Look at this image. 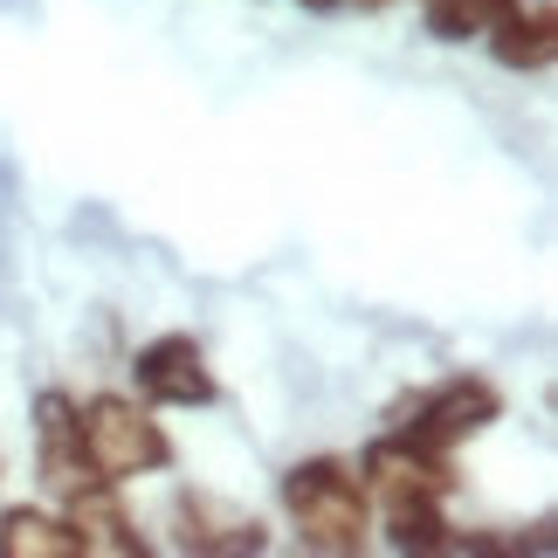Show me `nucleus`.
Here are the masks:
<instances>
[{
	"label": "nucleus",
	"instance_id": "3",
	"mask_svg": "<svg viewBox=\"0 0 558 558\" xmlns=\"http://www.w3.org/2000/svg\"><path fill=\"white\" fill-rule=\"evenodd\" d=\"M497 414H504V400H497V386H489V379H441L435 393H421L414 407H407L400 435L421 441V448H435V456H448L456 441L483 435Z\"/></svg>",
	"mask_w": 558,
	"mask_h": 558
},
{
	"label": "nucleus",
	"instance_id": "9",
	"mask_svg": "<svg viewBox=\"0 0 558 558\" xmlns=\"http://www.w3.org/2000/svg\"><path fill=\"white\" fill-rule=\"evenodd\" d=\"M180 545L186 551H263L269 545V531L242 518V510H228V504H214V497H180Z\"/></svg>",
	"mask_w": 558,
	"mask_h": 558
},
{
	"label": "nucleus",
	"instance_id": "2",
	"mask_svg": "<svg viewBox=\"0 0 558 558\" xmlns=\"http://www.w3.org/2000/svg\"><path fill=\"white\" fill-rule=\"evenodd\" d=\"M76 448L97 483H132L173 462V441L159 435V421L118 393H97L90 407H76Z\"/></svg>",
	"mask_w": 558,
	"mask_h": 558
},
{
	"label": "nucleus",
	"instance_id": "5",
	"mask_svg": "<svg viewBox=\"0 0 558 558\" xmlns=\"http://www.w3.org/2000/svg\"><path fill=\"white\" fill-rule=\"evenodd\" d=\"M359 483L379 489V497H448L456 476H448V462L435 448L407 441V435H386L366 448V469H359Z\"/></svg>",
	"mask_w": 558,
	"mask_h": 558
},
{
	"label": "nucleus",
	"instance_id": "13",
	"mask_svg": "<svg viewBox=\"0 0 558 558\" xmlns=\"http://www.w3.org/2000/svg\"><path fill=\"white\" fill-rule=\"evenodd\" d=\"M304 8H317V14H331V8H345V0H304Z\"/></svg>",
	"mask_w": 558,
	"mask_h": 558
},
{
	"label": "nucleus",
	"instance_id": "1",
	"mask_svg": "<svg viewBox=\"0 0 558 558\" xmlns=\"http://www.w3.org/2000/svg\"><path fill=\"white\" fill-rule=\"evenodd\" d=\"M283 510H290L304 551H325V558L359 551L366 531H373V489L359 483V469H345L338 456L296 462L283 476Z\"/></svg>",
	"mask_w": 558,
	"mask_h": 558
},
{
	"label": "nucleus",
	"instance_id": "11",
	"mask_svg": "<svg viewBox=\"0 0 558 558\" xmlns=\"http://www.w3.org/2000/svg\"><path fill=\"white\" fill-rule=\"evenodd\" d=\"M386 504V538L393 551H448V518H441V497H379Z\"/></svg>",
	"mask_w": 558,
	"mask_h": 558
},
{
	"label": "nucleus",
	"instance_id": "8",
	"mask_svg": "<svg viewBox=\"0 0 558 558\" xmlns=\"http://www.w3.org/2000/svg\"><path fill=\"white\" fill-rule=\"evenodd\" d=\"M483 41H489V56H497L504 70H545V62L558 56V14L545 8V0H531V8L518 0Z\"/></svg>",
	"mask_w": 558,
	"mask_h": 558
},
{
	"label": "nucleus",
	"instance_id": "4",
	"mask_svg": "<svg viewBox=\"0 0 558 558\" xmlns=\"http://www.w3.org/2000/svg\"><path fill=\"white\" fill-rule=\"evenodd\" d=\"M138 386L153 400H166V407H207L214 400V373H207V352L193 345L186 331H166V338H153V345L138 352Z\"/></svg>",
	"mask_w": 558,
	"mask_h": 558
},
{
	"label": "nucleus",
	"instance_id": "6",
	"mask_svg": "<svg viewBox=\"0 0 558 558\" xmlns=\"http://www.w3.org/2000/svg\"><path fill=\"white\" fill-rule=\"evenodd\" d=\"M62 524L76 531V551H104V558H138L145 551V538L132 531V518H124L118 497H111V483L70 489V518Z\"/></svg>",
	"mask_w": 558,
	"mask_h": 558
},
{
	"label": "nucleus",
	"instance_id": "7",
	"mask_svg": "<svg viewBox=\"0 0 558 558\" xmlns=\"http://www.w3.org/2000/svg\"><path fill=\"white\" fill-rule=\"evenodd\" d=\"M35 435H41V483L49 489H83V483H97L90 476V462H83V448H76V407L62 400V393H41L35 400Z\"/></svg>",
	"mask_w": 558,
	"mask_h": 558
},
{
	"label": "nucleus",
	"instance_id": "12",
	"mask_svg": "<svg viewBox=\"0 0 558 558\" xmlns=\"http://www.w3.org/2000/svg\"><path fill=\"white\" fill-rule=\"evenodd\" d=\"M510 8H518V0H427L421 21H427L435 41H483Z\"/></svg>",
	"mask_w": 558,
	"mask_h": 558
},
{
	"label": "nucleus",
	"instance_id": "14",
	"mask_svg": "<svg viewBox=\"0 0 558 558\" xmlns=\"http://www.w3.org/2000/svg\"><path fill=\"white\" fill-rule=\"evenodd\" d=\"M0 469H8V462H0Z\"/></svg>",
	"mask_w": 558,
	"mask_h": 558
},
{
	"label": "nucleus",
	"instance_id": "10",
	"mask_svg": "<svg viewBox=\"0 0 558 558\" xmlns=\"http://www.w3.org/2000/svg\"><path fill=\"white\" fill-rule=\"evenodd\" d=\"M0 558H76V531L49 510H0Z\"/></svg>",
	"mask_w": 558,
	"mask_h": 558
}]
</instances>
